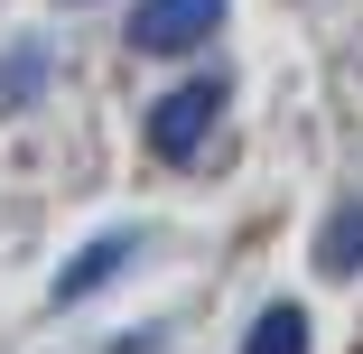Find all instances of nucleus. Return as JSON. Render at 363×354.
I'll return each mask as SVG.
<instances>
[{"label": "nucleus", "mask_w": 363, "mask_h": 354, "mask_svg": "<svg viewBox=\"0 0 363 354\" xmlns=\"http://www.w3.org/2000/svg\"><path fill=\"white\" fill-rule=\"evenodd\" d=\"M224 28V0H140L130 10V47L140 56H186Z\"/></svg>", "instance_id": "nucleus-2"}, {"label": "nucleus", "mask_w": 363, "mask_h": 354, "mask_svg": "<svg viewBox=\"0 0 363 354\" xmlns=\"http://www.w3.org/2000/svg\"><path fill=\"white\" fill-rule=\"evenodd\" d=\"M224 75H186L177 94H159V112H150V159H168V168H186L205 140H214V121H224Z\"/></svg>", "instance_id": "nucleus-1"}, {"label": "nucleus", "mask_w": 363, "mask_h": 354, "mask_svg": "<svg viewBox=\"0 0 363 354\" xmlns=\"http://www.w3.org/2000/svg\"><path fill=\"white\" fill-rule=\"evenodd\" d=\"M242 354H308V308H298V299H270V308L252 317Z\"/></svg>", "instance_id": "nucleus-4"}, {"label": "nucleus", "mask_w": 363, "mask_h": 354, "mask_svg": "<svg viewBox=\"0 0 363 354\" xmlns=\"http://www.w3.org/2000/svg\"><path fill=\"white\" fill-rule=\"evenodd\" d=\"M317 270H326V280H354V270H363V205H335V215H326Z\"/></svg>", "instance_id": "nucleus-5"}, {"label": "nucleus", "mask_w": 363, "mask_h": 354, "mask_svg": "<svg viewBox=\"0 0 363 354\" xmlns=\"http://www.w3.org/2000/svg\"><path fill=\"white\" fill-rule=\"evenodd\" d=\"M130 243H140V233H103L94 252H75V261H65V270H56V299H65V308H75V299H94V289H103V280H112V270L130 261Z\"/></svg>", "instance_id": "nucleus-3"}]
</instances>
